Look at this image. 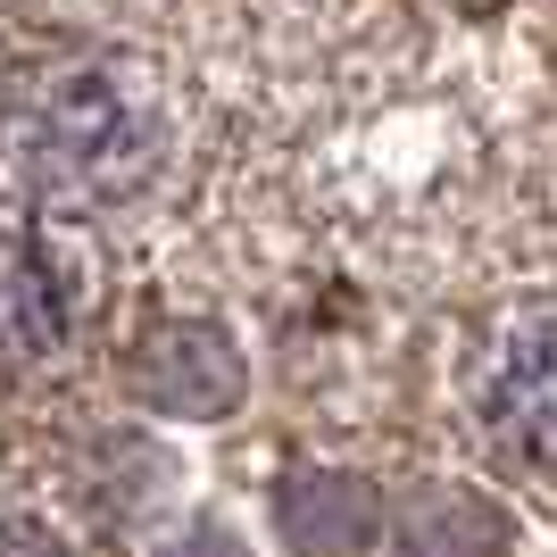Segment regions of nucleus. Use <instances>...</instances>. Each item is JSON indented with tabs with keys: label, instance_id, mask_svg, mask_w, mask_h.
<instances>
[{
	"label": "nucleus",
	"instance_id": "2",
	"mask_svg": "<svg viewBox=\"0 0 557 557\" xmlns=\"http://www.w3.org/2000/svg\"><path fill=\"white\" fill-rule=\"evenodd\" d=\"M134 392L141 408H159V417H233L242 392H250V367H242V349H233L225 325L209 317H166L159 333H141L134 349Z\"/></svg>",
	"mask_w": 557,
	"mask_h": 557
},
{
	"label": "nucleus",
	"instance_id": "7",
	"mask_svg": "<svg viewBox=\"0 0 557 557\" xmlns=\"http://www.w3.org/2000/svg\"><path fill=\"white\" fill-rule=\"evenodd\" d=\"M0 557H67L42 524H0Z\"/></svg>",
	"mask_w": 557,
	"mask_h": 557
},
{
	"label": "nucleus",
	"instance_id": "1",
	"mask_svg": "<svg viewBox=\"0 0 557 557\" xmlns=\"http://www.w3.org/2000/svg\"><path fill=\"white\" fill-rule=\"evenodd\" d=\"M0 150L50 200H125L159 166V125L100 67H50L9 100Z\"/></svg>",
	"mask_w": 557,
	"mask_h": 557
},
{
	"label": "nucleus",
	"instance_id": "3",
	"mask_svg": "<svg viewBox=\"0 0 557 557\" xmlns=\"http://www.w3.org/2000/svg\"><path fill=\"white\" fill-rule=\"evenodd\" d=\"M483 417L516 458L557 466V308H533L508 325L483 383Z\"/></svg>",
	"mask_w": 557,
	"mask_h": 557
},
{
	"label": "nucleus",
	"instance_id": "6",
	"mask_svg": "<svg viewBox=\"0 0 557 557\" xmlns=\"http://www.w3.org/2000/svg\"><path fill=\"white\" fill-rule=\"evenodd\" d=\"M499 549H508V524L474 491H424L399 516V557H499Z\"/></svg>",
	"mask_w": 557,
	"mask_h": 557
},
{
	"label": "nucleus",
	"instance_id": "5",
	"mask_svg": "<svg viewBox=\"0 0 557 557\" xmlns=\"http://www.w3.org/2000/svg\"><path fill=\"white\" fill-rule=\"evenodd\" d=\"M75 333V292L59 258L25 233H0V367H34Z\"/></svg>",
	"mask_w": 557,
	"mask_h": 557
},
{
	"label": "nucleus",
	"instance_id": "4",
	"mask_svg": "<svg viewBox=\"0 0 557 557\" xmlns=\"http://www.w3.org/2000/svg\"><path fill=\"white\" fill-rule=\"evenodd\" d=\"M275 533L292 557H367L383 541V499L367 474H333V466H300L275 491Z\"/></svg>",
	"mask_w": 557,
	"mask_h": 557
}]
</instances>
